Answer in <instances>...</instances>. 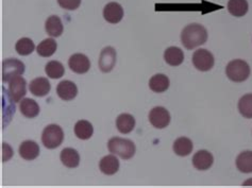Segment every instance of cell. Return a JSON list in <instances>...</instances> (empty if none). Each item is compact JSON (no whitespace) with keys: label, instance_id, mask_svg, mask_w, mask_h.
<instances>
[{"label":"cell","instance_id":"5b68a950","mask_svg":"<svg viewBox=\"0 0 252 188\" xmlns=\"http://www.w3.org/2000/svg\"><path fill=\"white\" fill-rule=\"evenodd\" d=\"M25 72V64L17 59H6L2 63V81L10 82L12 79L22 76Z\"/></svg>","mask_w":252,"mask_h":188},{"label":"cell","instance_id":"4dcf8cb0","mask_svg":"<svg viewBox=\"0 0 252 188\" xmlns=\"http://www.w3.org/2000/svg\"><path fill=\"white\" fill-rule=\"evenodd\" d=\"M58 3L62 9L68 10V11H74V10H77L79 6H80L81 0H58Z\"/></svg>","mask_w":252,"mask_h":188},{"label":"cell","instance_id":"277c9868","mask_svg":"<svg viewBox=\"0 0 252 188\" xmlns=\"http://www.w3.org/2000/svg\"><path fill=\"white\" fill-rule=\"evenodd\" d=\"M64 139V132L58 125H49L44 129L42 134L43 145L47 149H56L61 146Z\"/></svg>","mask_w":252,"mask_h":188},{"label":"cell","instance_id":"d4e9b609","mask_svg":"<svg viewBox=\"0 0 252 188\" xmlns=\"http://www.w3.org/2000/svg\"><path fill=\"white\" fill-rule=\"evenodd\" d=\"M237 169L243 173L252 172V151H244L236 157Z\"/></svg>","mask_w":252,"mask_h":188},{"label":"cell","instance_id":"2e32d148","mask_svg":"<svg viewBox=\"0 0 252 188\" xmlns=\"http://www.w3.org/2000/svg\"><path fill=\"white\" fill-rule=\"evenodd\" d=\"M19 156L26 160H33L39 156V147L33 140H26L19 147Z\"/></svg>","mask_w":252,"mask_h":188},{"label":"cell","instance_id":"30bf717a","mask_svg":"<svg viewBox=\"0 0 252 188\" xmlns=\"http://www.w3.org/2000/svg\"><path fill=\"white\" fill-rule=\"evenodd\" d=\"M69 68L79 75L88 72L91 68V61L89 58L82 55V53H76L72 55L68 60Z\"/></svg>","mask_w":252,"mask_h":188},{"label":"cell","instance_id":"603a6c76","mask_svg":"<svg viewBox=\"0 0 252 188\" xmlns=\"http://www.w3.org/2000/svg\"><path fill=\"white\" fill-rule=\"evenodd\" d=\"M45 29L46 32L48 33V35H50L51 37H59L62 34L64 30L61 19L57 15H52L48 17L45 24Z\"/></svg>","mask_w":252,"mask_h":188},{"label":"cell","instance_id":"9a60e30c","mask_svg":"<svg viewBox=\"0 0 252 188\" xmlns=\"http://www.w3.org/2000/svg\"><path fill=\"white\" fill-rule=\"evenodd\" d=\"M99 169L107 176H113L115 174L119 169V160L115 157V154H111L101 158L100 163H99Z\"/></svg>","mask_w":252,"mask_h":188},{"label":"cell","instance_id":"d6986e66","mask_svg":"<svg viewBox=\"0 0 252 188\" xmlns=\"http://www.w3.org/2000/svg\"><path fill=\"white\" fill-rule=\"evenodd\" d=\"M135 119L130 114H121L116 119V127L117 130L123 134L131 133L134 130Z\"/></svg>","mask_w":252,"mask_h":188},{"label":"cell","instance_id":"d6a6232c","mask_svg":"<svg viewBox=\"0 0 252 188\" xmlns=\"http://www.w3.org/2000/svg\"><path fill=\"white\" fill-rule=\"evenodd\" d=\"M251 184H252V180H249V181H247V182L244 183V185H251Z\"/></svg>","mask_w":252,"mask_h":188},{"label":"cell","instance_id":"3957f363","mask_svg":"<svg viewBox=\"0 0 252 188\" xmlns=\"http://www.w3.org/2000/svg\"><path fill=\"white\" fill-rule=\"evenodd\" d=\"M225 75L233 82H244L250 76V66L244 60H233L225 67Z\"/></svg>","mask_w":252,"mask_h":188},{"label":"cell","instance_id":"5bb4252c","mask_svg":"<svg viewBox=\"0 0 252 188\" xmlns=\"http://www.w3.org/2000/svg\"><path fill=\"white\" fill-rule=\"evenodd\" d=\"M51 86L48 79L43 78V77H38V78H35L34 80H32L29 85V90L31 94L36 97H44L46 95H48Z\"/></svg>","mask_w":252,"mask_h":188},{"label":"cell","instance_id":"e0dca14e","mask_svg":"<svg viewBox=\"0 0 252 188\" xmlns=\"http://www.w3.org/2000/svg\"><path fill=\"white\" fill-rule=\"evenodd\" d=\"M164 60L170 66H179L184 61V52L179 47H169L164 52Z\"/></svg>","mask_w":252,"mask_h":188},{"label":"cell","instance_id":"7402d4cb","mask_svg":"<svg viewBox=\"0 0 252 188\" xmlns=\"http://www.w3.org/2000/svg\"><path fill=\"white\" fill-rule=\"evenodd\" d=\"M174 152L179 157H188L193 151V142L188 137H179L174 143Z\"/></svg>","mask_w":252,"mask_h":188},{"label":"cell","instance_id":"8fae6325","mask_svg":"<svg viewBox=\"0 0 252 188\" xmlns=\"http://www.w3.org/2000/svg\"><path fill=\"white\" fill-rule=\"evenodd\" d=\"M103 17L110 24H118L124 17L123 6L117 2H110L104 6Z\"/></svg>","mask_w":252,"mask_h":188},{"label":"cell","instance_id":"8992f818","mask_svg":"<svg viewBox=\"0 0 252 188\" xmlns=\"http://www.w3.org/2000/svg\"><path fill=\"white\" fill-rule=\"evenodd\" d=\"M193 65L195 68L200 71H209L213 68L215 60L212 53L207 49H198L194 52L193 58Z\"/></svg>","mask_w":252,"mask_h":188},{"label":"cell","instance_id":"52a82bcc","mask_svg":"<svg viewBox=\"0 0 252 188\" xmlns=\"http://www.w3.org/2000/svg\"><path fill=\"white\" fill-rule=\"evenodd\" d=\"M149 122L157 129H164L170 124V114L163 106L154 107L149 113Z\"/></svg>","mask_w":252,"mask_h":188},{"label":"cell","instance_id":"484cf974","mask_svg":"<svg viewBox=\"0 0 252 188\" xmlns=\"http://www.w3.org/2000/svg\"><path fill=\"white\" fill-rule=\"evenodd\" d=\"M94 133V127L88 120H79L75 125V134L79 139H90Z\"/></svg>","mask_w":252,"mask_h":188},{"label":"cell","instance_id":"44dd1931","mask_svg":"<svg viewBox=\"0 0 252 188\" xmlns=\"http://www.w3.org/2000/svg\"><path fill=\"white\" fill-rule=\"evenodd\" d=\"M19 110L22 114L27 118H35L39 114V106L36 101L33 99L26 98L23 99L21 103H19Z\"/></svg>","mask_w":252,"mask_h":188},{"label":"cell","instance_id":"f1b7e54d","mask_svg":"<svg viewBox=\"0 0 252 188\" xmlns=\"http://www.w3.org/2000/svg\"><path fill=\"white\" fill-rule=\"evenodd\" d=\"M45 71L51 79H60L64 76L65 68L62 63L58 61H50L45 66Z\"/></svg>","mask_w":252,"mask_h":188},{"label":"cell","instance_id":"83f0119b","mask_svg":"<svg viewBox=\"0 0 252 188\" xmlns=\"http://www.w3.org/2000/svg\"><path fill=\"white\" fill-rule=\"evenodd\" d=\"M238 111L245 118L252 119V94H246L240 99Z\"/></svg>","mask_w":252,"mask_h":188},{"label":"cell","instance_id":"1f68e13d","mask_svg":"<svg viewBox=\"0 0 252 188\" xmlns=\"http://www.w3.org/2000/svg\"><path fill=\"white\" fill-rule=\"evenodd\" d=\"M13 157V150L12 148L8 145L3 143L2 144V162L5 163Z\"/></svg>","mask_w":252,"mask_h":188},{"label":"cell","instance_id":"4316f807","mask_svg":"<svg viewBox=\"0 0 252 188\" xmlns=\"http://www.w3.org/2000/svg\"><path fill=\"white\" fill-rule=\"evenodd\" d=\"M57 42L54 38H46L43 42L38 44L36 51L38 53V56H41L43 58H48L52 55H55V52L57 51Z\"/></svg>","mask_w":252,"mask_h":188},{"label":"cell","instance_id":"9c48e42d","mask_svg":"<svg viewBox=\"0 0 252 188\" xmlns=\"http://www.w3.org/2000/svg\"><path fill=\"white\" fill-rule=\"evenodd\" d=\"M99 68L102 72H110L116 64V51L113 47H105L99 56Z\"/></svg>","mask_w":252,"mask_h":188},{"label":"cell","instance_id":"4fadbf2b","mask_svg":"<svg viewBox=\"0 0 252 188\" xmlns=\"http://www.w3.org/2000/svg\"><path fill=\"white\" fill-rule=\"evenodd\" d=\"M214 163V157L207 150L198 151L193 157V166L197 170H208Z\"/></svg>","mask_w":252,"mask_h":188},{"label":"cell","instance_id":"ffe728a7","mask_svg":"<svg viewBox=\"0 0 252 188\" xmlns=\"http://www.w3.org/2000/svg\"><path fill=\"white\" fill-rule=\"evenodd\" d=\"M149 87L152 92L157 94H161L166 92L169 87V79L163 73H158L150 79Z\"/></svg>","mask_w":252,"mask_h":188},{"label":"cell","instance_id":"cb8c5ba5","mask_svg":"<svg viewBox=\"0 0 252 188\" xmlns=\"http://www.w3.org/2000/svg\"><path fill=\"white\" fill-rule=\"evenodd\" d=\"M249 5L247 0H229L228 11L235 17H243L247 14Z\"/></svg>","mask_w":252,"mask_h":188},{"label":"cell","instance_id":"7c38bea8","mask_svg":"<svg viewBox=\"0 0 252 188\" xmlns=\"http://www.w3.org/2000/svg\"><path fill=\"white\" fill-rule=\"evenodd\" d=\"M57 94L64 101H70V100H74L78 95V87L74 82L65 80V81L58 84Z\"/></svg>","mask_w":252,"mask_h":188},{"label":"cell","instance_id":"f546056e","mask_svg":"<svg viewBox=\"0 0 252 188\" xmlns=\"http://www.w3.org/2000/svg\"><path fill=\"white\" fill-rule=\"evenodd\" d=\"M15 49H16L18 55L29 56V55H31L33 51H34L35 45H34V43H33L31 38L23 37L16 43Z\"/></svg>","mask_w":252,"mask_h":188},{"label":"cell","instance_id":"ba28073f","mask_svg":"<svg viewBox=\"0 0 252 188\" xmlns=\"http://www.w3.org/2000/svg\"><path fill=\"white\" fill-rule=\"evenodd\" d=\"M27 94V82L23 77H16L9 82V96L13 102H19Z\"/></svg>","mask_w":252,"mask_h":188},{"label":"cell","instance_id":"6da1fadb","mask_svg":"<svg viewBox=\"0 0 252 188\" xmlns=\"http://www.w3.org/2000/svg\"><path fill=\"white\" fill-rule=\"evenodd\" d=\"M208 41V31L200 24H190L181 33V42L187 49H194Z\"/></svg>","mask_w":252,"mask_h":188},{"label":"cell","instance_id":"ac0fdd59","mask_svg":"<svg viewBox=\"0 0 252 188\" xmlns=\"http://www.w3.org/2000/svg\"><path fill=\"white\" fill-rule=\"evenodd\" d=\"M60 158H61L62 164L67 168H76L79 166V163H80L79 153L77 152V150L72 149V148H65V149H63Z\"/></svg>","mask_w":252,"mask_h":188},{"label":"cell","instance_id":"7a4b0ae2","mask_svg":"<svg viewBox=\"0 0 252 188\" xmlns=\"http://www.w3.org/2000/svg\"><path fill=\"white\" fill-rule=\"evenodd\" d=\"M109 151L123 159H130L135 154V145L130 139L121 137H112L108 143Z\"/></svg>","mask_w":252,"mask_h":188}]
</instances>
